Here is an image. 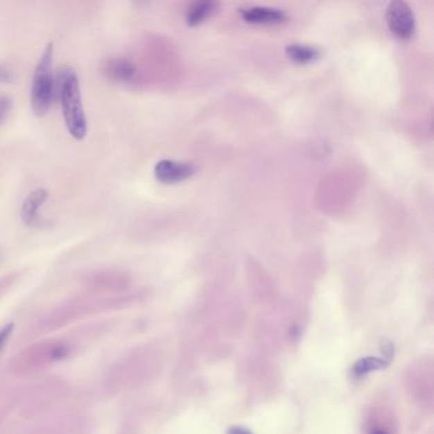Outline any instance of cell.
I'll list each match as a JSON object with an SVG mask.
<instances>
[{
    "mask_svg": "<svg viewBox=\"0 0 434 434\" xmlns=\"http://www.w3.org/2000/svg\"><path fill=\"white\" fill-rule=\"evenodd\" d=\"M54 44L49 42L44 53L40 56L37 65L32 78L30 101L33 115L36 117L46 116L54 97Z\"/></svg>",
    "mask_w": 434,
    "mask_h": 434,
    "instance_id": "cell-2",
    "label": "cell"
},
{
    "mask_svg": "<svg viewBox=\"0 0 434 434\" xmlns=\"http://www.w3.org/2000/svg\"><path fill=\"white\" fill-rule=\"evenodd\" d=\"M13 327H15L13 322H9V324H7L4 327L0 329V353H1L3 348L6 347L7 341H8L9 338H10L12 333H13Z\"/></svg>",
    "mask_w": 434,
    "mask_h": 434,
    "instance_id": "cell-12",
    "label": "cell"
},
{
    "mask_svg": "<svg viewBox=\"0 0 434 434\" xmlns=\"http://www.w3.org/2000/svg\"><path fill=\"white\" fill-rule=\"evenodd\" d=\"M49 199V191L45 187L35 189L28 196L24 199L21 208V218L24 225H36L39 219V210Z\"/></svg>",
    "mask_w": 434,
    "mask_h": 434,
    "instance_id": "cell-6",
    "label": "cell"
},
{
    "mask_svg": "<svg viewBox=\"0 0 434 434\" xmlns=\"http://www.w3.org/2000/svg\"><path fill=\"white\" fill-rule=\"evenodd\" d=\"M195 171L193 163L162 159L155 164V176L162 184H176L191 177Z\"/></svg>",
    "mask_w": 434,
    "mask_h": 434,
    "instance_id": "cell-4",
    "label": "cell"
},
{
    "mask_svg": "<svg viewBox=\"0 0 434 434\" xmlns=\"http://www.w3.org/2000/svg\"><path fill=\"white\" fill-rule=\"evenodd\" d=\"M70 350L65 347V345H58L53 349L51 353V357L55 361H60V359H65V358L69 356Z\"/></svg>",
    "mask_w": 434,
    "mask_h": 434,
    "instance_id": "cell-13",
    "label": "cell"
},
{
    "mask_svg": "<svg viewBox=\"0 0 434 434\" xmlns=\"http://www.w3.org/2000/svg\"><path fill=\"white\" fill-rule=\"evenodd\" d=\"M383 367V362L379 358H365L359 361L357 365H354L353 372L357 376H363L367 373L373 372L376 370H380Z\"/></svg>",
    "mask_w": 434,
    "mask_h": 434,
    "instance_id": "cell-10",
    "label": "cell"
},
{
    "mask_svg": "<svg viewBox=\"0 0 434 434\" xmlns=\"http://www.w3.org/2000/svg\"><path fill=\"white\" fill-rule=\"evenodd\" d=\"M286 54L295 64H310L316 62L321 53L316 47L292 44L286 47Z\"/></svg>",
    "mask_w": 434,
    "mask_h": 434,
    "instance_id": "cell-8",
    "label": "cell"
},
{
    "mask_svg": "<svg viewBox=\"0 0 434 434\" xmlns=\"http://www.w3.org/2000/svg\"><path fill=\"white\" fill-rule=\"evenodd\" d=\"M372 434H388V433H385V432H382V431H373Z\"/></svg>",
    "mask_w": 434,
    "mask_h": 434,
    "instance_id": "cell-14",
    "label": "cell"
},
{
    "mask_svg": "<svg viewBox=\"0 0 434 434\" xmlns=\"http://www.w3.org/2000/svg\"><path fill=\"white\" fill-rule=\"evenodd\" d=\"M241 15L245 22L252 24H278L287 19V15L283 10L268 7L243 9Z\"/></svg>",
    "mask_w": 434,
    "mask_h": 434,
    "instance_id": "cell-7",
    "label": "cell"
},
{
    "mask_svg": "<svg viewBox=\"0 0 434 434\" xmlns=\"http://www.w3.org/2000/svg\"><path fill=\"white\" fill-rule=\"evenodd\" d=\"M58 94L68 132L76 140L85 139L88 126L82 102L80 85L77 73L69 67H64L59 71Z\"/></svg>",
    "mask_w": 434,
    "mask_h": 434,
    "instance_id": "cell-1",
    "label": "cell"
},
{
    "mask_svg": "<svg viewBox=\"0 0 434 434\" xmlns=\"http://www.w3.org/2000/svg\"><path fill=\"white\" fill-rule=\"evenodd\" d=\"M12 110V100L6 94H0V125L3 124Z\"/></svg>",
    "mask_w": 434,
    "mask_h": 434,
    "instance_id": "cell-11",
    "label": "cell"
},
{
    "mask_svg": "<svg viewBox=\"0 0 434 434\" xmlns=\"http://www.w3.org/2000/svg\"><path fill=\"white\" fill-rule=\"evenodd\" d=\"M103 76L116 83L132 82L137 76V68L130 60L124 58H112L102 64Z\"/></svg>",
    "mask_w": 434,
    "mask_h": 434,
    "instance_id": "cell-5",
    "label": "cell"
},
{
    "mask_svg": "<svg viewBox=\"0 0 434 434\" xmlns=\"http://www.w3.org/2000/svg\"><path fill=\"white\" fill-rule=\"evenodd\" d=\"M386 22L390 31L399 39H410L415 32V17L405 1L395 0L388 4Z\"/></svg>",
    "mask_w": 434,
    "mask_h": 434,
    "instance_id": "cell-3",
    "label": "cell"
},
{
    "mask_svg": "<svg viewBox=\"0 0 434 434\" xmlns=\"http://www.w3.org/2000/svg\"><path fill=\"white\" fill-rule=\"evenodd\" d=\"M214 8H216V3L213 1H195L189 6L185 13L186 24L191 27L202 24L204 19H207L211 15Z\"/></svg>",
    "mask_w": 434,
    "mask_h": 434,
    "instance_id": "cell-9",
    "label": "cell"
}]
</instances>
